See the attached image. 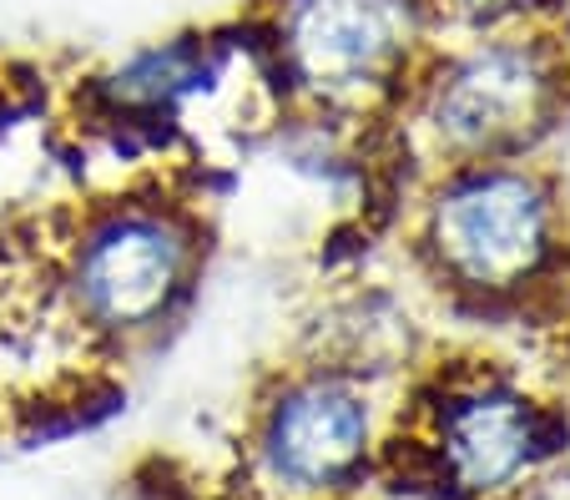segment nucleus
<instances>
[{
    "label": "nucleus",
    "mask_w": 570,
    "mask_h": 500,
    "mask_svg": "<svg viewBox=\"0 0 570 500\" xmlns=\"http://www.w3.org/2000/svg\"><path fill=\"white\" fill-rule=\"evenodd\" d=\"M203 207L161 183H131L81 203L51 258L61 318L87 344L127 349L173 329L207 268Z\"/></svg>",
    "instance_id": "3"
},
{
    "label": "nucleus",
    "mask_w": 570,
    "mask_h": 500,
    "mask_svg": "<svg viewBox=\"0 0 570 500\" xmlns=\"http://www.w3.org/2000/svg\"><path fill=\"white\" fill-rule=\"evenodd\" d=\"M379 450L374 374L344 364H303L268 394L253 430L263 480L288 496H323L364 476Z\"/></svg>",
    "instance_id": "6"
},
{
    "label": "nucleus",
    "mask_w": 570,
    "mask_h": 500,
    "mask_svg": "<svg viewBox=\"0 0 570 500\" xmlns=\"http://www.w3.org/2000/svg\"><path fill=\"white\" fill-rule=\"evenodd\" d=\"M434 41L424 0H268L258 51L283 107L338 131L389 127Z\"/></svg>",
    "instance_id": "4"
},
{
    "label": "nucleus",
    "mask_w": 570,
    "mask_h": 500,
    "mask_svg": "<svg viewBox=\"0 0 570 500\" xmlns=\"http://www.w3.org/2000/svg\"><path fill=\"white\" fill-rule=\"evenodd\" d=\"M440 21V36L450 31H480V26L520 21V16H540V0H424Z\"/></svg>",
    "instance_id": "7"
},
{
    "label": "nucleus",
    "mask_w": 570,
    "mask_h": 500,
    "mask_svg": "<svg viewBox=\"0 0 570 500\" xmlns=\"http://www.w3.org/2000/svg\"><path fill=\"white\" fill-rule=\"evenodd\" d=\"M404 248L454 308L505 314L570 273V197L540 157L460 163L410 177Z\"/></svg>",
    "instance_id": "1"
},
{
    "label": "nucleus",
    "mask_w": 570,
    "mask_h": 500,
    "mask_svg": "<svg viewBox=\"0 0 570 500\" xmlns=\"http://www.w3.org/2000/svg\"><path fill=\"white\" fill-rule=\"evenodd\" d=\"M420 450L434 480L464 500H495L560 450V420L495 364L444 370L414 404Z\"/></svg>",
    "instance_id": "5"
},
{
    "label": "nucleus",
    "mask_w": 570,
    "mask_h": 500,
    "mask_svg": "<svg viewBox=\"0 0 570 500\" xmlns=\"http://www.w3.org/2000/svg\"><path fill=\"white\" fill-rule=\"evenodd\" d=\"M570 117V36L546 16L450 31L424 56L389 131L410 177L540 157Z\"/></svg>",
    "instance_id": "2"
}]
</instances>
